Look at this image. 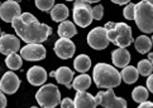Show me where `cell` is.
Masks as SVG:
<instances>
[{
    "label": "cell",
    "mask_w": 153,
    "mask_h": 108,
    "mask_svg": "<svg viewBox=\"0 0 153 108\" xmlns=\"http://www.w3.org/2000/svg\"><path fill=\"white\" fill-rule=\"evenodd\" d=\"M12 26L17 35L27 44H42L52 34L51 26L39 23L30 13H22L20 17L12 21Z\"/></svg>",
    "instance_id": "obj_1"
},
{
    "label": "cell",
    "mask_w": 153,
    "mask_h": 108,
    "mask_svg": "<svg viewBox=\"0 0 153 108\" xmlns=\"http://www.w3.org/2000/svg\"><path fill=\"white\" fill-rule=\"evenodd\" d=\"M92 78L97 88L113 89L122 83L120 72L108 63H97L92 71Z\"/></svg>",
    "instance_id": "obj_2"
},
{
    "label": "cell",
    "mask_w": 153,
    "mask_h": 108,
    "mask_svg": "<svg viewBox=\"0 0 153 108\" xmlns=\"http://www.w3.org/2000/svg\"><path fill=\"white\" fill-rule=\"evenodd\" d=\"M104 28L106 30L109 42H111L119 48H127L134 42L132 28L128 24L122 23V21H118V23L108 21Z\"/></svg>",
    "instance_id": "obj_3"
},
{
    "label": "cell",
    "mask_w": 153,
    "mask_h": 108,
    "mask_svg": "<svg viewBox=\"0 0 153 108\" xmlns=\"http://www.w3.org/2000/svg\"><path fill=\"white\" fill-rule=\"evenodd\" d=\"M134 21L137 26L146 34L153 33V5L148 0H143L135 4Z\"/></svg>",
    "instance_id": "obj_4"
},
{
    "label": "cell",
    "mask_w": 153,
    "mask_h": 108,
    "mask_svg": "<svg viewBox=\"0 0 153 108\" xmlns=\"http://www.w3.org/2000/svg\"><path fill=\"white\" fill-rule=\"evenodd\" d=\"M36 99L42 108H54L61 103V92L52 83L43 84L36 94Z\"/></svg>",
    "instance_id": "obj_5"
},
{
    "label": "cell",
    "mask_w": 153,
    "mask_h": 108,
    "mask_svg": "<svg viewBox=\"0 0 153 108\" xmlns=\"http://www.w3.org/2000/svg\"><path fill=\"white\" fill-rule=\"evenodd\" d=\"M74 21L80 28H86L92 23V8L86 0L74 1Z\"/></svg>",
    "instance_id": "obj_6"
},
{
    "label": "cell",
    "mask_w": 153,
    "mask_h": 108,
    "mask_svg": "<svg viewBox=\"0 0 153 108\" xmlns=\"http://www.w3.org/2000/svg\"><path fill=\"white\" fill-rule=\"evenodd\" d=\"M96 103L104 108H127V101L122 97H117L113 89L99 92L95 97Z\"/></svg>",
    "instance_id": "obj_7"
},
{
    "label": "cell",
    "mask_w": 153,
    "mask_h": 108,
    "mask_svg": "<svg viewBox=\"0 0 153 108\" xmlns=\"http://www.w3.org/2000/svg\"><path fill=\"white\" fill-rule=\"evenodd\" d=\"M87 44L95 50H102L109 45V39L104 26H96L87 34Z\"/></svg>",
    "instance_id": "obj_8"
},
{
    "label": "cell",
    "mask_w": 153,
    "mask_h": 108,
    "mask_svg": "<svg viewBox=\"0 0 153 108\" xmlns=\"http://www.w3.org/2000/svg\"><path fill=\"white\" fill-rule=\"evenodd\" d=\"M22 15V9L18 1L8 0L0 4V18L5 23H12V21Z\"/></svg>",
    "instance_id": "obj_9"
},
{
    "label": "cell",
    "mask_w": 153,
    "mask_h": 108,
    "mask_svg": "<svg viewBox=\"0 0 153 108\" xmlns=\"http://www.w3.org/2000/svg\"><path fill=\"white\" fill-rule=\"evenodd\" d=\"M20 87V79L13 71L4 73L0 79V92L4 94H14Z\"/></svg>",
    "instance_id": "obj_10"
},
{
    "label": "cell",
    "mask_w": 153,
    "mask_h": 108,
    "mask_svg": "<svg viewBox=\"0 0 153 108\" xmlns=\"http://www.w3.org/2000/svg\"><path fill=\"white\" fill-rule=\"evenodd\" d=\"M20 57L25 61H42L46 58V48L42 44H25L20 49Z\"/></svg>",
    "instance_id": "obj_11"
},
{
    "label": "cell",
    "mask_w": 153,
    "mask_h": 108,
    "mask_svg": "<svg viewBox=\"0 0 153 108\" xmlns=\"http://www.w3.org/2000/svg\"><path fill=\"white\" fill-rule=\"evenodd\" d=\"M53 50L56 53V55L61 59H70L74 57V54L76 52V47L75 43L71 39H63V38H59V39L54 43Z\"/></svg>",
    "instance_id": "obj_12"
},
{
    "label": "cell",
    "mask_w": 153,
    "mask_h": 108,
    "mask_svg": "<svg viewBox=\"0 0 153 108\" xmlns=\"http://www.w3.org/2000/svg\"><path fill=\"white\" fill-rule=\"evenodd\" d=\"M20 49V40L13 34H1L0 36V53L9 55V54L17 53Z\"/></svg>",
    "instance_id": "obj_13"
},
{
    "label": "cell",
    "mask_w": 153,
    "mask_h": 108,
    "mask_svg": "<svg viewBox=\"0 0 153 108\" xmlns=\"http://www.w3.org/2000/svg\"><path fill=\"white\" fill-rule=\"evenodd\" d=\"M48 74L46 69L39 66H33L27 72V79L32 85H43L45 82H47Z\"/></svg>",
    "instance_id": "obj_14"
},
{
    "label": "cell",
    "mask_w": 153,
    "mask_h": 108,
    "mask_svg": "<svg viewBox=\"0 0 153 108\" xmlns=\"http://www.w3.org/2000/svg\"><path fill=\"white\" fill-rule=\"evenodd\" d=\"M51 77H54L57 83L63 84L66 88H72V82H74V72L71 71L68 67H59L57 71L51 72Z\"/></svg>",
    "instance_id": "obj_15"
},
{
    "label": "cell",
    "mask_w": 153,
    "mask_h": 108,
    "mask_svg": "<svg viewBox=\"0 0 153 108\" xmlns=\"http://www.w3.org/2000/svg\"><path fill=\"white\" fill-rule=\"evenodd\" d=\"M75 108H96L97 103L94 96L87 92H77L74 99Z\"/></svg>",
    "instance_id": "obj_16"
},
{
    "label": "cell",
    "mask_w": 153,
    "mask_h": 108,
    "mask_svg": "<svg viewBox=\"0 0 153 108\" xmlns=\"http://www.w3.org/2000/svg\"><path fill=\"white\" fill-rule=\"evenodd\" d=\"M111 61L115 67L125 68L130 62V53L125 48H118L111 53Z\"/></svg>",
    "instance_id": "obj_17"
},
{
    "label": "cell",
    "mask_w": 153,
    "mask_h": 108,
    "mask_svg": "<svg viewBox=\"0 0 153 108\" xmlns=\"http://www.w3.org/2000/svg\"><path fill=\"white\" fill-rule=\"evenodd\" d=\"M57 33H58L59 38L70 39V38H72V36H75L76 34H77V29H76V26H75V24L72 23V21L65 20L58 25V31Z\"/></svg>",
    "instance_id": "obj_18"
},
{
    "label": "cell",
    "mask_w": 153,
    "mask_h": 108,
    "mask_svg": "<svg viewBox=\"0 0 153 108\" xmlns=\"http://www.w3.org/2000/svg\"><path fill=\"white\" fill-rule=\"evenodd\" d=\"M70 10L65 4H56L51 10V18L53 21H65L67 20Z\"/></svg>",
    "instance_id": "obj_19"
},
{
    "label": "cell",
    "mask_w": 153,
    "mask_h": 108,
    "mask_svg": "<svg viewBox=\"0 0 153 108\" xmlns=\"http://www.w3.org/2000/svg\"><path fill=\"white\" fill-rule=\"evenodd\" d=\"M74 67L77 72H80L81 74H85L91 67V59L89 55L86 54H80L75 58L74 61Z\"/></svg>",
    "instance_id": "obj_20"
},
{
    "label": "cell",
    "mask_w": 153,
    "mask_h": 108,
    "mask_svg": "<svg viewBox=\"0 0 153 108\" xmlns=\"http://www.w3.org/2000/svg\"><path fill=\"white\" fill-rule=\"evenodd\" d=\"M91 85V77L89 74H80L76 78H74L72 82V88L76 89L77 92H85L86 89H89Z\"/></svg>",
    "instance_id": "obj_21"
},
{
    "label": "cell",
    "mask_w": 153,
    "mask_h": 108,
    "mask_svg": "<svg viewBox=\"0 0 153 108\" xmlns=\"http://www.w3.org/2000/svg\"><path fill=\"white\" fill-rule=\"evenodd\" d=\"M120 75H122V79L127 84H133V83H135L137 80H138L139 73H138V69H137L135 67L128 66V67L123 68V71H122V73H120Z\"/></svg>",
    "instance_id": "obj_22"
},
{
    "label": "cell",
    "mask_w": 153,
    "mask_h": 108,
    "mask_svg": "<svg viewBox=\"0 0 153 108\" xmlns=\"http://www.w3.org/2000/svg\"><path fill=\"white\" fill-rule=\"evenodd\" d=\"M134 48L140 54H146L151 50L152 48V40L147 35H139L134 40Z\"/></svg>",
    "instance_id": "obj_23"
},
{
    "label": "cell",
    "mask_w": 153,
    "mask_h": 108,
    "mask_svg": "<svg viewBox=\"0 0 153 108\" xmlns=\"http://www.w3.org/2000/svg\"><path fill=\"white\" fill-rule=\"evenodd\" d=\"M5 64H7V67L10 71H18V69H20L22 66H23V58H22L18 53L9 54L7 59H5Z\"/></svg>",
    "instance_id": "obj_24"
},
{
    "label": "cell",
    "mask_w": 153,
    "mask_h": 108,
    "mask_svg": "<svg viewBox=\"0 0 153 108\" xmlns=\"http://www.w3.org/2000/svg\"><path fill=\"white\" fill-rule=\"evenodd\" d=\"M132 98L138 102V103H143V102L148 101V89L146 87H142V85H138V87H135L132 92Z\"/></svg>",
    "instance_id": "obj_25"
},
{
    "label": "cell",
    "mask_w": 153,
    "mask_h": 108,
    "mask_svg": "<svg viewBox=\"0 0 153 108\" xmlns=\"http://www.w3.org/2000/svg\"><path fill=\"white\" fill-rule=\"evenodd\" d=\"M138 73L140 75H144V77H149V75L152 74L153 72V66L152 63L148 61V59H142V61H139L138 63Z\"/></svg>",
    "instance_id": "obj_26"
},
{
    "label": "cell",
    "mask_w": 153,
    "mask_h": 108,
    "mask_svg": "<svg viewBox=\"0 0 153 108\" xmlns=\"http://www.w3.org/2000/svg\"><path fill=\"white\" fill-rule=\"evenodd\" d=\"M36 7L42 12H50L54 7V1L53 0H37Z\"/></svg>",
    "instance_id": "obj_27"
},
{
    "label": "cell",
    "mask_w": 153,
    "mask_h": 108,
    "mask_svg": "<svg viewBox=\"0 0 153 108\" xmlns=\"http://www.w3.org/2000/svg\"><path fill=\"white\" fill-rule=\"evenodd\" d=\"M134 10H135V4L129 3L128 5H125V8L123 10L124 18L128 20H134Z\"/></svg>",
    "instance_id": "obj_28"
},
{
    "label": "cell",
    "mask_w": 153,
    "mask_h": 108,
    "mask_svg": "<svg viewBox=\"0 0 153 108\" xmlns=\"http://www.w3.org/2000/svg\"><path fill=\"white\" fill-rule=\"evenodd\" d=\"M104 17V7L101 4H96L94 8H92V19L95 20H100Z\"/></svg>",
    "instance_id": "obj_29"
},
{
    "label": "cell",
    "mask_w": 153,
    "mask_h": 108,
    "mask_svg": "<svg viewBox=\"0 0 153 108\" xmlns=\"http://www.w3.org/2000/svg\"><path fill=\"white\" fill-rule=\"evenodd\" d=\"M61 108H75L74 101L71 98H65L61 101Z\"/></svg>",
    "instance_id": "obj_30"
},
{
    "label": "cell",
    "mask_w": 153,
    "mask_h": 108,
    "mask_svg": "<svg viewBox=\"0 0 153 108\" xmlns=\"http://www.w3.org/2000/svg\"><path fill=\"white\" fill-rule=\"evenodd\" d=\"M146 83H147V89H148L149 92H152V93H153V73L149 75L148 78H147Z\"/></svg>",
    "instance_id": "obj_31"
},
{
    "label": "cell",
    "mask_w": 153,
    "mask_h": 108,
    "mask_svg": "<svg viewBox=\"0 0 153 108\" xmlns=\"http://www.w3.org/2000/svg\"><path fill=\"white\" fill-rule=\"evenodd\" d=\"M8 104V101H7V97L3 92H0V108H7Z\"/></svg>",
    "instance_id": "obj_32"
},
{
    "label": "cell",
    "mask_w": 153,
    "mask_h": 108,
    "mask_svg": "<svg viewBox=\"0 0 153 108\" xmlns=\"http://www.w3.org/2000/svg\"><path fill=\"white\" fill-rule=\"evenodd\" d=\"M137 108H153V102L146 101V102H143V103H140Z\"/></svg>",
    "instance_id": "obj_33"
},
{
    "label": "cell",
    "mask_w": 153,
    "mask_h": 108,
    "mask_svg": "<svg viewBox=\"0 0 153 108\" xmlns=\"http://www.w3.org/2000/svg\"><path fill=\"white\" fill-rule=\"evenodd\" d=\"M114 4H118V5H128L129 4V0H113Z\"/></svg>",
    "instance_id": "obj_34"
},
{
    "label": "cell",
    "mask_w": 153,
    "mask_h": 108,
    "mask_svg": "<svg viewBox=\"0 0 153 108\" xmlns=\"http://www.w3.org/2000/svg\"><path fill=\"white\" fill-rule=\"evenodd\" d=\"M148 61H149V62L152 63V66H153V52L148 54Z\"/></svg>",
    "instance_id": "obj_35"
},
{
    "label": "cell",
    "mask_w": 153,
    "mask_h": 108,
    "mask_svg": "<svg viewBox=\"0 0 153 108\" xmlns=\"http://www.w3.org/2000/svg\"><path fill=\"white\" fill-rule=\"evenodd\" d=\"M30 108H38V107H36V106H33V107H30Z\"/></svg>",
    "instance_id": "obj_36"
},
{
    "label": "cell",
    "mask_w": 153,
    "mask_h": 108,
    "mask_svg": "<svg viewBox=\"0 0 153 108\" xmlns=\"http://www.w3.org/2000/svg\"><path fill=\"white\" fill-rule=\"evenodd\" d=\"M0 36H1V29H0Z\"/></svg>",
    "instance_id": "obj_37"
},
{
    "label": "cell",
    "mask_w": 153,
    "mask_h": 108,
    "mask_svg": "<svg viewBox=\"0 0 153 108\" xmlns=\"http://www.w3.org/2000/svg\"><path fill=\"white\" fill-rule=\"evenodd\" d=\"M151 40H152V44H153V36H152V39H151Z\"/></svg>",
    "instance_id": "obj_38"
}]
</instances>
